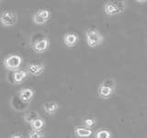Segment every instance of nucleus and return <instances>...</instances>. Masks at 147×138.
I'll use <instances>...</instances> for the list:
<instances>
[{"label":"nucleus","mask_w":147,"mask_h":138,"mask_svg":"<svg viewBox=\"0 0 147 138\" xmlns=\"http://www.w3.org/2000/svg\"><path fill=\"white\" fill-rule=\"evenodd\" d=\"M86 40L89 47L95 48L96 46L102 44L104 41V37L98 30L91 29L86 32Z\"/></svg>","instance_id":"f257e3e1"},{"label":"nucleus","mask_w":147,"mask_h":138,"mask_svg":"<svg viewBox=\"0 0 147 138\" xmlns=\"http://www.w3.org/2000/svg\"><path fill=\"white\" fill-rule=\"evenodd\" d=\"M21 64H22V57L20 55H18L15 53L8 54L4 59V66L9 71L16 72L18 70H20Z\"/></svg>","instance_id":"f03ea898"},{"label":"nucleus","mask_w":147,"mask_h":138,"mask_svg":"<svg viewBox=\"0 0 147 138\" xmlns=\"http://www.w3.org/2000/svg\"><path fill=\"white\" fill-rule=\"evenodd\" d=\"M51 18V11L49 9H38L32 16L33 22L37 25H43Z\"/></svg>","instance_id":"7ed1b4c3"},{"label":"nucleus","mask_w":147,"mask_h":138,"mask_svg":"<svg viewBox=\"0 0 147 138\" xmlns=\"http://www.w3.org/2000/svg\"><path fill=\"white\" fill-rule=\"evenodd\" d=\"M18 21V16L15 12L7 10L4 11L0 16V22L4 27H12L15 26Z\"/></svg>","instance_id":"20e7f679"},{"label":"nucleus","mask_w":147,"mask_h":138,"mask_svg":"<svg viewBox=\"0 0 147 138\" xmlns=\"http://www.w3.org/2000/svg\"><path fill=\"white\" fill-rule=\"evenodd\" d=\"M104 10L107 15L114 16V15H117L119 13H121L123 10V7H121L119 5L114 2L108 1L104 4Z\"/></svg>","instance_id":"39448f33"},{"label":"nucleus","mask_w":147,"mask_h":138,"mask_svg":"<svg viewBox=\"0 0 147 138\" xmlns=\"http://www.w3.org/2000/svg\"><path fill=\"white\" fill-rule=\"evenodd\" d=\"M113 90H114L113 86L109 84L108 82H104L99 86L98 89V94L102 99H109L113 94Z\"/></svg>","instance_id":"423d86ee"},{"label":"nucleus","mask_w":147,"mask_h":138,"mask_svg":"<svg viewBox=\"0 0 147 138\" xmlns=\"http://www.w3.org/2000/svg\"><path fill=\"white\" fill-rule=\"evenodd\" d=\"M34 97V90L30 87H24L21 89L18 92V98L24 103H29L33 99Z\"/></svg>","instance_id":"0eeeda50"},{"label":"nucleus","mask_w":147,"mask_h":138,"mask_svg":"<svg viewBox=\"0 0 147 138\" xmlns=\"http://www.w3.org/2000/svg\"><path fill=\"white\" fill-rule=\"evenodd\" d=\"M50 46V40L48 38H44V39H41L37 41L36 43L33 44V51L38 53H44L46 51L48 50Z\"/></svg>","instance_id":"6e6552de"},{"label":"nucleus","mask_w":147,"mask_h":138,"mask_svg":"<svg viewBox=\"0 0 147 138\" xmlns=\"http://www.w3.org/2000/svg\"><path fill=\"white\" fill-rule=\"evenodd\" d=\"M28 71L33 76H40L44 72V64H30L27 66Z\"/></svg>","instance_id":"1a4fd4ad"},{"label":"nucleus","mask_w":147,"mask_h":138,"mask_svg":"<svg viewBox=\"0 0 147 138\" xmlns=\"http://www.w3.org/2000/svg\"><path fill=\"white\" fill-rule=\"evenodd\" d=\"M63 43L67 47H74L78 43V36L76 33H65L63 35Z\"/></svg>","instance_id":"9d476101"},{"label":"nucleus","mask_w":147,"mask_h":138,"mask_svg":"<svg viewBox=\"0 0 147 138\" xmlns=\"http://www.w3.org/2000/svg\"><path fill=\"white\" fill-rule=\"evenodd\" d=\"M28 77V73L25 70H18L13 74V83L15 85H20Z\"/></svg>","instance_id":"9b49d317"},{"label":"nucleus","mask_w":147,"mask_h":138,"mask_svg":"<svg viewBox=\"0 0 147 138\" xmlns=\"http://www.w3.org/2000/svg\"><path fill=\"white\" fill-rule=\"evenodd\" d=\"M93 131L91 129L83 128V127H76L75 135L77 138H88L92 135Z\"/></svg>","instance_id":"f8f14e48"},{"label":"nucleus","mask_w":147,"mask_h":138,"mask_svg":"<svg viewBox=\"0 0 147 138\" xmlns=\"http://www.w3.org/2000/svg\"><path fill=\"white\" fill-rule=\"evenodd\" d=\"M43 110L50 115H53L57 112V110L59 109V104L54 102V101H49L43 104Z\"/></svg>","instance_id":"ddd939ff"},{"label":"nucleus","mask_w":147,"mask_h":138,"mask_svg":"<svg viewBox=\"0 0 147 138\" xmlns=\"http://www.w3.org/2000/svg\"><path fill=\"white\" fill-rule=\"evenodd\" d=\"M30 125L32 129V131H36V132H40L43 129L45 125V121L41 118H38L34 120L33 122L30 123Z\"/></svg>","instance_id":"4468645a"},{"label":"nucleus","mask_w":147,"mask_h":138,"mask_svg":"<svg viewBox=\"0 0 147 138\" xmlns=\"http://www.w3.org/2000/svg\"><path fill=\"white\" fill-rule=\"evenodd\" d=\"M38 118H40V115H39V113L37 112H34V110H33V112H28V113H26L24 115V121L27 123H30V122H33L34 120L38 119Z\"/></svg>","instance_id":"2eb2a0df"},{"label":"nucleus","mask_w":147,"mask_h":138,"mask_svg":"<svg viewBox=\"0 0 147 138\" xmlns=\"http://www.w3.org/2000/svg\"><path fill=\"white\" fill-rule=\"evenodd\" d=\"M111 135H110V132L108 130H99L98 133H96L95 138H110Z\"/></svg>","instance_id":"dca6fc26"},{"label":"nucleus","mask_w":147,"mask_h":138,"mask_svg":"<svg viewBox=\"0 0 147 138\" xmlns=\"http://www.w3.org/2000/svg\"><path fill=\"white\" fill-rule=\"evenodd\" d=\"M84 124H85V126H86L87 129H89V128H91V127L95 126V124H96V120L93 119V118H87V119H85V120H84Z\"/></svg>","instance_id":"f3484780"},{"label":"nucleus","mask_w":147,"mask_h":138,"mask_svg":"<svg viewBox=\"0 0 147 138\" xmlns=\"http://www.w3.org/2000/svg\"><path fill=\"white\" fill-rule=\"evenodd\" d=\"M29 138H44V135L41 132L31 131L29 133Z\"/></svg>","instance_id":"a211bd4d"},{"label":"nucleus","mask_w":147,"mask_h":138,"mask_svg":"<svg viewBox=\"0 0 147 138\" xmlns=\"http://www.w3.org/2000/svg\"><path fill=\"white\" fill-rule=\"evenodd\" d=\"M10 138H25L22 135H20V133H14V135H11Z\"/></svg>","instance_id":"6ab92c4d"},{"label":"nucleus","mask_w":147,"mask_h":138,"mask_svg":"<svg viewBox=\"0 0 147 138\" xmlns=\"http://www.w3.org/2000/svg\"><path fill=\"white\" fill-rule=\"evenodd\" d=\"M0 3H1V1H0Z\"/></svg>","instance_id":"aec40b11"}]
</instances>
